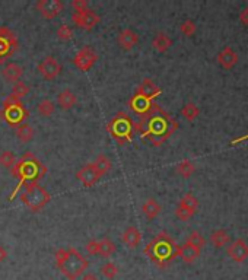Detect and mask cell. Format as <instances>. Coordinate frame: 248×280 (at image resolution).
Returning <instances> with one entry per match:
<instances>
[{
	"label": "cell",
	"instance_id": "1",
	"mask_svg": "<svg viewBox=\"0 0 248 280\" xmlns=\"http://www.w3.org/2000/svg\"><path fill=\"white\" fill-rule=\"evenodd\" d=\"M178 127L175 120L170 117V114L161 110L158 105L145 117H140L137 123H134V131L140 133L143 139H148L150 145L161 146Z\"/></svg>",
	"mask_w": 248,
	"mask_h": 280
},
{
	"label": "cell",
	"instance_id": "2",
	"mask_svg": "<svg viewBox=\"0 0 248 280\" xmlns=\"http://www.w3.org/2000/svg\"><path fill=\"white\" fill-rule=\"evenodd\" d=\"M10 174L12 177L18 178V185L9 196V200H13L19 194L21 188H24V185L28 187L32 184H38V181L43 179L44 175L47 174V168L31 152H26L10 168Z\"/></svg>",
	"mask_w": 248,
	"mask_h": 280
},
{
	"label": "cell",
	"instance_id": "3",
	"mask_svg": "<svg viewBox=\"0 0 248 280\" xmlns=\"http://www.w3.org/2000/svg\"><path fill=\"white\" fill-rule=\"evenodd\" d=\"M177 250L178 245L175 241L167 232H159L145 247V254L159 269H167L177 257Z\"/></svg>",
	"mask_w": 248,
	"mask_h": 280
},
{
	"label": "cell",
	"instance_id": "4",
	"mask_svg": "<svg viewBox=\"0 0 248 280\" xmlns=\"http://www.w3.org/2000/svg\"><path fill=\"white\" fill-rule=\"evenodd\" d=\"M54 258L59 270L69 280L79 279L89 266V261L73 247L59 248L54 254Z\"/></svg>",
	"mask_w": 248,
	"mask_h": 280
},
{
	"label": "cell",
	"instance_id": "5",
	"mask_svg": "<svg viewBox=\"0 0 248 280\" xmlns=\"http://www.w3.org/2000/svg\"><path fill=\"white\" fill-rule=\"evenodd\" d=\"M105 128L108 130L111 137L122 146L127 142H131L134 133V123L131 121L128 114L120 111L108 121Z\"/></svg>",
	"mask_w": 248,
	"mask_h": 280
},
{
	"label": "cell",
	"instance_id": "6",
	"mask_svg": "<svg viewBox=\"0 0 248 280\" xmlns=\"http://www.w3.org/2000/svg\"><path fill=\"white\" fill-rule=\"evenodd\" d=\"M28 117H29V111L25 108L21 100H16L15 97L9 95L3 101L1 110H0V118H3L10 127L16 128L19 124L25 123Z\"/></svg>",
	"mask_w": 248,
	"mask_h": 280
},
{
	"label": "cell",
	"instance_id": "7",
	"mask_svg": "<svg viewBox=\"0 0 248 280\" xmlns=\"http://www.w3.org/2000/svg\"><path fill=\"white\" fill-rule=\"evenodd\" d=\"M51 196L46 191V188L40 187L38 184H32L25 187V191L21 193V202L31 210V212H40L43 210L47 203L50 202Z\"/></svg>",
	"mask_w": 248,
	"mask_h": 280
},
{
	"label": "cell",
	"instance_id": "8",
	"mask_svg": "<svg viewBox=\"0 0 248 280\" xmlns=\"http://www.w3.org/2000/svg\"><path fill=\"white\" fill-rule=\"evenodd\" d=\"M19 49V41L15 32L7 26H0V64L12 57Z\"/></svg>",
	"mask_w": 248,
	"mask_h": 280
},
{
	"label": "cell",
	"instance_id": "9",
	"mask_svg": "<svg viewBox=\"0 0 248 280\" xmlns=\"http://www.w3.org/2000/svg\"><path fill=\"white\" fill-rule=\"evenodd\" d=\"M72 21L76 24V26H79L85 31H91L95 25H98L101 22V16L95 10L88 7L80 12H73Z\"/></svg>",
	"mask_w": 248,
	"mask_h": 280
},
{
	"label": "cell",
	"instance_id": "10",
	"mask_svg": "<svg viewBox=\"0 0 248 280\" xmlns=\"http://www.w3.org/2000/svg\"><path fill=\"white\" fill-rule=\"evenodd\" d=\"M97 60H98V54L92 50V47H89V46H85V47H82L74 57L72 58V61H73V64L79 69V70H82V72H88L95 63H97Z\"/></svg>",
	"mask_w": 248,
	"mask_h": 280
},
{
	"label": "cell",
	"instance_id": "11",
	"mask_svg": "<svg viewBox=\"0 0 248 280\" xmlns=\"http://www.w3.org/2000/svg\"><path fill=\"white\" fill-rule=\"evenodd\" d=\"M37 70L40 72V75L46 79V80H53L56 79L60 72H62V66L60 63L57 61V58L53 56L46 57L38 66H37Z\"/></svg>",
	"mask_w": 248,
	"mask_h": 280
},
{
	"label": "cell",
	"instance_id": "12",
	"mask_svg": "<svg viewBox=\"0 0 248 280\" xmlns=\"http://www.w3.org/2000/svg\"><path fill=\"white\" fill-rule=\"evenodd\" d=\"M35 7L46 19H54L62 12L64 4L60 0H40L37 1Z\"/></svg>",
	"mask_w": 248,
	"mask_h": 280
},
{
	"label": "cell",
	"instance_id": "13",
	"mask_svg": "<svg viewBox=\"0 0 248 280\" xmlns=\"http://www.w3.org/2000/svg\"><path fill=\"white\" fill-rule=\"evenodd\" d=\"M101 174L99 171L95 168V165L91 162V164H86L83 165L82 168L76 172V178L85 185V187H92L95 182H98L101 179Z\"/></svg>",
	"mask_w": 248,
	"mask_h": 280
},
{
	"label": "cell",
	"instance_id": "14",
	"mask_svg": "<svg viewBox=\"0 0 248 280\" xmlns=\"http://www.w3.org/2000/svg\"><path fill=\"white\" fill-rule=\"evenodd\" d=\"M226 254L235 263H243L248 258V244L244 239L238 238V239H235V241H232L229 244V247L226 250Z\"/></svg>",
	"mask_w": 248,
	"mask_h": 280
},
{
	"label": "cell",
	"instance_id": "15",
	"mask_svg": "<svg viewBox=\"0 0 248 280\" xmlns=\"http://www.w3.org/2000/svg\"><path fill=\"white\" fill-rule=\"evenodd\" d=\"M155 105H156V104H155L153 101L145 100V98H142V97L137 95V94H133V97L128 100V107L133 110L134 114H137V115H140V117H145L146 114H149V112L155 108Z\"/></svg>",
	"mask_w": 248,
	"mask_h": 280
},
{
	"label": "cell",
	"instance_id": "16",
	"mask_svg": "<svg viewBox=\"0 0 248 280\" xmlns=\"http://www.w3.org/2000/svg\"><path fill=\"white\" fill-rule=\"evenodd\" d=\"M134 94L140 95V97L145 98V100L153 101L156 97H159V94H161V88H158L156 83H155L152 79L146 77V79H143V80L139 83V86H137V89H136Z\"/></svg>",
	"mask_w": 248,
	"mask_h": 280
},
{
	"label": "cell",
	"instance_id": "17",
	"mask_svg": "<svg viewBox=\"0 0 248 280\" xmlns=\"http://www.w3.org/2000/svg\"><path fill=\"white\" fill-rule=\"evenodd\" d=\"M198 255H200V250L198 248H196V247H193V245H190L187 242H184L183 245H178L177 257H180L186 264L194 263L198 258Z\"/></svg>",
	"mask_w": 248,
	"mask_h": 280
},
{
	"label": "cell",
	"instance_id": "18",
	"mask_svg": "<svg viewBox=\"0 0 248 280\" xmlns=\"http://www.w3.org/2000/svg\"><path fill=\"white\" fill-rule=\"evenodd\" d=\"M122 239H123L124 245L130 250H134L137 248V245L140 244V239H142V233L140 230L136 228V226H128L125 228V230L122 235Z\"/></svg>",
	"mask_w": 248,
	"mask_h": 280
},
{
	"label": "cell",
	"instance_id": "19",
	"mask_svg": "<svg viewBox=\"0 0 248 280\" xmlns=\"http://www.w3.org/2000/svg\"><path fill=\"white\" fill-rule=\"evenodd\" d=\"M24 75V69H22V66H19L18 63H7L4 67H3V70H1V76H3V79L6 80V82H9V83H16L19 79H21V76Z\"/></svg>",
	"mask_w": 248,
	"mask_h": 280
},
{
	"label": "cell",
	"instance_id": "20",
	"mask_svg": "<svg viewBox=\"0 0 248 280\" xmlns=\"http://www.w3.org/2000/svg\"><path fill=\"white\" fill-rule=\"evenodd\" d=\"M137 41H139V35L130 28L123 29L117 37V43L120 44V47L123 50H131L137 44Z\"/></svg>",
	"mask_w": 248,
	"mask_h": 280
},
{
	"label": "cell",
	"instance_id": "21",
	"mask_svg": "<svg viewBox=\"0 0 248 280\" xmlns=\"http://www.w3.org/2000/svg\"><path fill=\"white\" fill-rule=\"evenodd\" d=\"M238 61V54L231 49V47H225L219 54H218V63L221 64V67L229 70L232 69Z\"/></svg>",
	"mask_w": 248,
	"mask_h": 280
},
{
	"label": "cell",
	"instance_id": "22",
	"mask_svg": "<svg viewBox=\"0 0 248 280\" xmlns=\"http://www.w3.org/2000/svg\"><path fill=\"white\" fill-rule=\"evenodd\" d=\"M161 210H162L161 204H159L155 199H152V197L146 199L145 203L142 204V212H143V215H145L149 221L155 219V218L161 213Z\"/></svg>",
	"mask_w": 248,
	"mask_h": 280
},
{
	"label": "cell",
	"instance_id": "23",
	"mask_svg": "<svg viewBox=\"0 0 248 280\" xmlns=\"http://www.w3.org/2000/svg\"><path fill=\"white\" fill-rule=\"evenodd\" d=\"M152 47L159 53H165L173 47V40L165 32H158L152 40Z\"/></svg>",
	"mask_w": 248,
	"mask_h": 280
},
{
	"label": "cell",
	"instance_id": "24",
	"mask_svg": "<svg viewBox=\"0 0 248 280\" xmlns=\"http://www.w3.org/2000/svg\"><path fill=\"white\" fill-rule=\"evenodd\" d=\"M76 102H77V98L72 89H63L62 92L57 95V104L63 110H70L72 107L76 105Z\"/></svg>",
	"mask_w": 248,
	"mask_h": 280
},
{
	"label": "cell",
	"instance_id": "25",
	"mask_svg": "<svg viewBox=\"0 0 248 280\" xmlns=\"http://www.w3.org/2000/svg\"><path fill=\"white\" fill-rule=\"evenodd\" d=\"M210 244L215 248H222L229 244V233L225 229H218L210 233Z\"/></svg>",
	"mask_w": 248,
	"mask_h": 280
},
{
	"label": "cell",
	"instance_id": "26",
	"mask_svg": "<svg viewBox=\"0 0 248 280\" xmlns=\"http://www.w3.org/2000/svg\"><path fill=\"white\" fill-rule=\"evenodd\" d=\"M16 137L22 142V143H28V142H31L32 140V137H34V128H32V126L31 124H28V123H22V124H19L18 127H16Z\"/></svg>",
	"mask_w": 248,
	"mask_h": 280
},
{
	"label": "cell",
	"instance_id": "27",
	"mask_svg": "<svg viewBox=\"0 0 248 280\" xmlns=\"http://www.w3.org/2000/svg\"><path fill=\"white\" fill-rule=\"evenodd\" d=\"M114 251H116V244L110 238H104V239L98 241V255L107 258V257L113 255Z\"/></svg>",
	"mask_w": 248,
	"mask_h": 280
},
{
	"label": "cell",
	"instance_id": "28",
	"mask_svg": "<svg viewBox=\"0 0 248 280\" xmlns=\"http://www.w3.org/2000/svg\"><path fill=\"white\" fill-rule=\"evenodd\" d=\"M94 165H95V168L99 171V174L101 175H104V174H107L111 167H113V164H111V159L107 156V155H98L97 156V159H95V162H92Z\"/></svg>",
	"mask_w": 248,
	"mask_h": 280
},
{
	"label": "cell",
	"instance_id": "29",
	"mask_svg": "<svg viewBox=\"0 0 248 280\" xmlns=\"http://www.w3.org/2000/svg\"><path fill=\"white\" fill-rule=\"evenodd\" d=\"M178 206H183V207H186V209H190V210L196 212V210H197V207H198V200L196 199V196H194V194H191V193H186V194L180 199Z\"/></svg>",
	"mask_w": 248,
	"mask_h": 280
},
{
	"label": "cell",
	"instance_id": "30",
	"mask_svg": "<svg viewBox=\"0 0 248 280\" xmlns=\"http://www.w3.org/2000/svg\"><path fill=\"white\" fill-rule=\"evenodd\" d=\"M198 114H200L198 107L193 102H187L186 105L181 108V115L186 118L187 121H194L198 117Z\"/></svg>",
	"mask_w": 248,
	"mask_h": 280
},
{
	"label": "cell",
	"instance_id": "31",
	"mask_svg": "<svg viewBox=\"0 0 248 280\" xmlns=\"http://www.w3.org/2000/svg\"><path fill=\"white\" fill-rule=\"evenodd\" d=\"M175 171H177V174H180L181 177H184V178H190V177L194 174L196 167H194V164H193L191 161L184 159V161H181V162L177 165Z\"/></svg>",
	"mask_w": 248,
	"mask_h": 280
},
{
	"label": "cell",
	"instance_id": "32",
	"mask_svg": "<svg viewBox=\"0 0 248 280\" xmlns=\"http://www.w3.org/2000/svg\"><path fill=\"white\" fill-rule=\"evenodd\" d=\"M186 242L187 244H190V245H193V247H196V248H198L200 251H201V248L204 247V238H203L201 233L197 232V230L190 232V235L187 236Z\"/></svg>",
	"mask_w": 248,
	"mask_h": 280
},
{
	"label": "cell",
	"instance_id": "33",
	"mask_svg": "<svg viewBox=\"0 0 248 280\" xmlns=\"http://www.w3.org/2000/svg\"><path fill=\"white\" fill-rule=\"evenodd\" d=\"M38 112L43 115V117H50L54 110H56V105H54V102L53 101H50V100H43V101H40V104H38Z\"/></svg>",
	"mask_w": 248,
	"mask_h": 280
},
{
	"label": "cell",
	"instance_id": "34",
	"mask_svg": "<svg viewBox=\"0 0 248 280\" xmlns=\"http://www.w3.org/2000/svg\"><path fill=\"white\" fill-rule=\"evenodd\" d=\"M28 92H29V86H28V85H25L24 82H16V83L13 85V88H12L10 95L15 97L16 100H21V98H24Z\"/></svg>",
	"mask_w": 248,
	"mask_h": 280
},
{
	"label": "cell",
	"instance_id": "35",
	"mask_svg": "<svg viewBox=\"0 0 248 280\" xmlns=\"http://www.w3.org/2000/svg\"><path fill=\"white\" fill-rule=\"evenodd\" d=\"M101 273H102V276L107 278V279H114V278L117 276V273H119V267H117L114 263L108 261V263H105V264L101 266Z\"/></svg>",
	"mask_w": 248,
	"mask_h": 280
},
{
	"label": "cell",
	"instance_id": "36",
	"mask_svg": "<svg viewBox=\"0 0 248 280\" xmlns=\"http://www.w3.org/2000/svg\"><path fill=\"white\" fill-rule=\"evenodd\" d=\"M15 164H16V158H15V155L10 151H3L0 153V165L1 167L10 169Z\"/></svg>",
	"mask_w": 248,
	"mask_h": 280
},
{
	"label": "cell",
	"instance_id": "37",
	"mask_svg": "<svg viewBox=\"0 0 248 280\" xmlns=\"http://www.w3.org/2000/svg\"><path fill=\"white\" fill-rule=\"evenodd\" d=\"M196 29H197V26H196V24H194L193 19H186V21H183L181 25H180L181 34L186 35V37H193L194 32H196Z\"/></svg>",
	"mask_w": 248,
	"mask_h": 280
},
{
	"label": "cell",
	"instance_id": "38",
	"mask_svg": "<svg viewBox=\"0 0 248 280\" xmlns=\"http://www.w3.org/2000/svg\"><path fill=\"white\" fill-rule=\"evenodd\" d=\"M56 34H57V38H59L60 41H70V40L73 38V31H72L67 25H64V24L57 28Z\"/></svg>",
	"mask_w": 248,
	"mask_h": 280
},
{
	"label": "cell",
	"instance_id": "39",
	"mask_svg": "<svg viewBox=\"0 0 248 280\" xmlns=\"http://www.w3.org/2000/svg\"><path fill=\"white\" fill-rule=\"evenodd\" d=\"M194 213H196V212H193V210H190V209H186V207H183V206H177V209H175V216H177L180 221H183V222L191 219Z\"/></svg>",
	"mask_w": 248,
	"mask_h": 280
},
{
	"label": "cell",
	"instance_id": "40",
	"mask_svg": "<svg viewBox=\"0 0 248 280\" xmlns=\"http://www.w3.org/2000/svg\"><path fill=\"white\" fill-rule=\"evenodd\" d=\"M88 6H89L88 0H72V7L74 9V12L85 10V9H88Z\"/></svg>",
	"mask_w": 248,
	"mask_h": 280
},
{
	"label": "cell",
	"instance_id": "41",
	"mask_svg": "<svg viewBox=\"0 0 248 280\" xmlns=\"http://www.w3.org/2000/svg\"><path fill=\"white\" fill-rule=\"evenodd\" d=\"M85 248H86V251H88L91 255H97V254H98V241H97V239L88 241L86 245H85Z\"/></svg>",
	"mask_w": 248,
	"mask_h": 280
},
{
	"label": "cell",
	"instance_id": "42",
	"mask_svg": "<svg viewBox=\"0 0 248 280\" xmlns=\"http://www.w3.org/2000/svg\"><path fill=\"white\" fill-rule=\"evenodd\" d=\"M240 22L244 25V26H248V6L244 7L241 12H240Z\"/></svg>",
	"mask_w": 248,
	"mask_h": 280
},
{
	"label": "cell",
	"instance_id": "43",
	"mask_svg": "<svg viewBox=\"0 0 248 280\" xmlns=\"http://www.w3.org/2000/svg\"><path fill=\"white\" fill-rule=\"evenodd\" d=\"M6 258H7V251H6V248L3 245H0V263L4 261Z\"/></svg>",
	"mask_w": 248,
	"mask_h": 280
},
{
	"label": "cell",
	"instance_id": "44",
	"mask_svg": "<svg viewBox=\"0 0 248 280\" xmlns=\"http://www.w3.org/2000/svg\"><path fill=\"white\" fill-rule=\"evenodd\" d=\"M82 280H98V278L95 276V275H92V273H88V275H85Z\"/></svg>",
	"mask_w": 248,
	"mask_h": 280
}]
</instances>
